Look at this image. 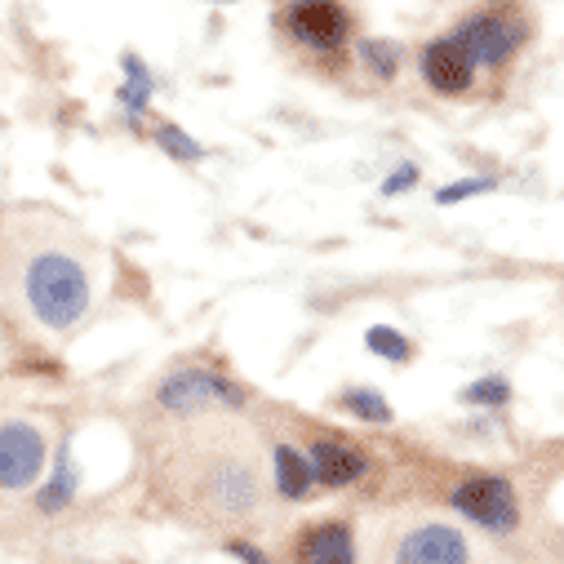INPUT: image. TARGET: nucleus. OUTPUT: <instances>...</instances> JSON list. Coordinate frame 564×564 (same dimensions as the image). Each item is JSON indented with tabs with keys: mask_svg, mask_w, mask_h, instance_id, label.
<instances>
[{
	"mask_svg": "<svg viewBox=\"0 0 564 564\" xmlns=\"http://www.w3.org/2000/svg\"><path fill=\"white\" fill-rule=\"evenodd\" d=\"M89 271L63 249H41L23 271V299L32 316L50 329H72L89 312Z\"/></svg>",
	"mask_w": 564,
	"mask_h": 564,
	"instance_id": "obj_1",
	"label": "nucleus"
},
{
	"mask_svg": "<svg viewBox=\"0 0 564 564\" xmlns=\"http://www.w3.org/2000/svg\"><path fill=\"white\" fill-rule=\"evenodd\" d=\"M192 502L209 507L223 520H245L262 507V471L258 458L245 449H218L196 458L192 480H187Z\"/></svg>",
	"mask_w": 564,
	"mask_h": 564,
	"instance_id": "obj_2",
	"label": "nucleus"
},
{
	"mask_svg": "<svg viewBox=\"0 0 564 564\" xmlns=\"http://www.w3.org/2000/svg\"><path fill=\"white\" fill-rule=\"evenodd\" d=\"M245 400H249V391H245L240 382H231V378H223V373H214V369H200V365H187V369L170 373V378L156 387V404L170 409V413H178V417L205 413V409H218V404L240 409Z\"/></svg>",
	"mask_w": 564,
	"mask_h": 564,
	"instance_id": "obj_3",
	"label": "nucleus"
},
{
	"mask_svg": "<svg viewBox=\"0 0 564 564\" xmlns=\"http://www.w3.org/2000/svg\"><path fill=\"white\" fill-rule=\"evenodd\" d=\"M50 467V441L36 422L6 417L0 422V489L19 494L32 489Z\"/></svg>",
	"mask_w": 564,
	"mask_h": 564,
	"instance_id": "obj_4",
	"label": "nucleus"
},
{
	"mask_svg": "<svg viewBox=\"0 0 564 564\" xmlns=\"http://www.w3.org/2000/svg\"><path fill=\"white\" fill-rule=\"evenodd\" d=\"M454 511L467 516L471 524L489 529V533H511L520 524V502H516V489L511 480L502 476H471L463 480L454 494H449Z\"/></svg>",
	"mask_w": 564,
	"mask_h": 564,
	"instance_id": "obj_5",
	"label": "nucleus"
},
{
	"mask_svg": "<svg viewBox=\"0 0 564 564\" xmlns=\"http://www.w3.org/2000/svg\"><path fill=\"white\" fill-rule=\"evenodd\" d=\"M454 36L476 67H498L529 41V23L516 14H471Z\"/></svg>",
	"mask_w": 564,
	"mask_h": 564,
	"instance_id": "obj_6",
	"label": "nucleus"
},
{
	"mask_svg": "<svg viewBox=\"0 0 564 564\" xmlns=\"http://www.w3.org/2000/svg\"><path fill=\"white\" fill-rule=\"evenodd\" d=\"M285 23L299 45L321 50V54L343 50L351 36V14L343 10V0H290Z\"/></svg>",
	"mask_w": 564,
	"mask_h": 564,
	"instance_id": "obj_7",
	"label": "nucleus"
},
{
	"mask_svg": "<svg viewBox=\"0 0 564 564\" xmlns=\"http://www.w3.org/2000/svg\"><path fill=\"white\" fill-rule=\"evenodd\" d=\"M395 564H471V546L454 524H417L400 538Z\"/></svg>",
	"mask_w": 564,
	"mask_h": 564,
	"instance_id": "obj_8",
	"label": "nucleus"
},
{
	"mask_svg": "<svg viewBox=\"0 0 564 564\" xmlns=\"http://www.w3.org/2000/svg\"><path fill=\"white\" fill-rule=\"evenodd\" d=\"M422 80L436 94H463L476 80V63L467 58V50L458 45V36H441L422 50Z\"/></svg>",
	"mask_w": 564,
	"mask_h": 564,
	"instance_id": "obj_9",
	"label": "nucleus"
},
{
	"mask_svg": "<svg viewBox=\"0 0 564 564\" xmlns=\"http://www.w3.org/2000/svg\"><path fill=\"white\" fill-rule=\"evenodd\" d=\"M307 463H312L316 485H325V489H347L369 471V458L351 445H338V441H316Z\"/></svg>",
	"mask_w": 564,
	"mask_h": 564,
	"instance_id": "obj_10",
	"label": "nucleus"
},
{
	"mask_svg": "<svg viewBox=\"0 0 564 564\" xmlns=\"http://www.w3.org/2000/svg\"><path fill=\"white\" fill-rule=\"evenodd\" d=\"M303 564H356V538L343 520H325L303 538Z\"/></svg>",
	"mask_w": 564,
	"mask_h": 564,
	"instance_id": "obj_11",
	"label": "nucleus"
},
{
	"mask_svg": "<svg viewBox=\"0 0 564 564\" xmlns=\"http://www.w3.org/2000/svg\"><path fill=\"white\" fill-rule=\"evenodd\" d=\"M271 476H275V494L290 498V502H303V498L316 489L312 463H307V454H299L294 445H275V454H271Z\"/></svg>",
	"mask_w": 564,
	"mask_h": 564,
	"instance_id": "obj_12",
	"label": "nucleus"
},
{
	"mask_svg": "<svg viewBox=\"0 0 564 564\" xmlns=\"http://www.w3.org/2000/svg\"><path fill=\"white\" fill-rule=\"evenodd\" d=\"M120 67H124V85L116 89V98H120V107L129 111V124H138V116L148 111V102H152V94H156V76H152V67L138 58V54H124Z\"/></svg>",
	"mask_w": 564,
	"mask_h": 564,
	"instance_id": "obj_13",
	"label": "nucleus"
},
{
	"mask_svg": "<svg viewBox=\"0 0 564 564\" xmlns=\"http://www.w3.org/2000/svg\"><path fill=\"white\" fill-rule=\"evenodd\" d=\"M72 498H76V471H72V445L63 441L58 454H54V463H50V480H45L41 494H36V507H41L45 516H54V511L72 507Z\"/></svg>",
	"mask_w": 564,
	"mask_h": 564,
	"instance_id": "obj_14",
	"label": "nucleus"
},
{
	"mask_svg": "<svg viewBox=\"0 0 564 564\" xmlns=\"http://www.w3.org/2000/svg\"><path fill=\"white\" fill-rule=\"evenodd\" d=\"M152 143H156L165 156L183 161V165H196V161H205V156H209V148H205V143H196V138H192L187 129H178L174 120H161V124H156Z\"/></svg>",
	"mask_w": 564,
	"mask_h": 564,
	"instance_id": "obj_15",
	"label": "nucleus"
},
{
	"mask_svg": "<svg viewBox=\"0 0 564 564\" xmlns=\"http://www.w3.org/2000/svg\"><path fill=\"white\" fill-rule=\"evenodd\" d=\"M356 54H360V63L378 76V80H391L395 72H400V50L391 45V41H378V36H360L356 41Z\"/></svg>",
	"mask_w": 564,
	"mask_h": 564,
	"instance_id": "obj_16",
	"label": "nucleus"
},
{
	"mask_svg": "<svg viewBox=\"0 0 564 564\" xmlns=\"http://www.w3.org/2000/svg\"><path fill=\"white\" fill-rule=\"evenodd\" d=\"M458 400L471 404V409H502V404L511 400V382H507L502 373H489V378L467 382V387L458 391Z\"/></svg>",
	"mask_w": 564,
	"mask_h": 564,
	"instance_id": "obj_17",
	"label": "nucleus"
},
{
	"mask_svg": "<svg viewBox=\"0 0 564 564\" xmlns=\"http://www.w3.org/2000/svg\"><path fill=\"white\" fill-rule=\"evenodd\" d=\"M343 409L356 413L360 422H373V427L391 422V404H387L382 391H373V387H351V391H343Z\"/></svg>",
	"mask_w": 564,
	"mask_h": 564,
	"instance_id": "obj_18",
	"label": "nucleus"
},
{
	"mask_svg": "<svg viewBox=\"0 0 564 564\" xmlns=\"http://www.w3.org/2000/svg\"><path fill=\"white\" fill-rule=\"evenodd\" d=\"M365 347H369L373 356H382V360H395V365H404V360L413 356V343H409L400 329H391V325H369V329H365Z\"/></svg>",
	"mask_w": 564,
	"mask_h": 564,
	"instance_id": "obj_19",
	"label": "nucleus"
},
{
	"mask_svg": "<svg viewBox=\"0 0 564 564\" xmlns=\"http://www.w3.org/2000/svg\"><path fill=\"white\" fill-rule=\"evenodd\" d=\"M489 192H498V178H489V174H480V178H458V183H449V187H441L436 192V205H463V200H476V196H489Z\"/></svg>",
	"mask_w": 564,
	"mask_h": 564,
	"instance_id": "obj_20",
	"label": "nucleus"
},
{
	"mask_svg": "<svg viewBox=\"0 0 564 564\" xmlns=\"http://www.w3.org/2000/svg\"><path fill=\"white\" fill-rule=\"evenodd\" d=\"M417 165L413 161H404V165H395L387 178H382V196H404V192H413L417 187Z\"/></svg>",
	"mask_w": 564,
	"mask_h": 564,
	"instance_id": "obj_21",
	"label": "nucleus"
},
{
	"mask_svg": "<svg viewBox=\"0 0 564 564\" xmlns=\"http://www.w3.org/2000/svg\"><path fill=\"white\" fill-rule=\"evenodd\" d=\"M227 555H236L240 564H271V560H267V551H262V546H253V542H245V538H231V542H227Z\"/></svg>",
	"mask_w": 564,
	"mask_h": 564,
	"instance_id": "obj_22",
	"label": "nucleus"
},
{
	"mask_svg": "<svg viewBox=\"0 0 564 564\" xmlns=\"http://www.w3.org/2000/svg\"><path fill=\"white\" fill-rule=\"evenodd\" d=\"M214 6H236V0H214Z\"/></svg>",
	"mask_w": 564,
	"mask_h": 564,
	"instance_id": "obj_23",
	"label": "nucleus"
}]
</instances>
